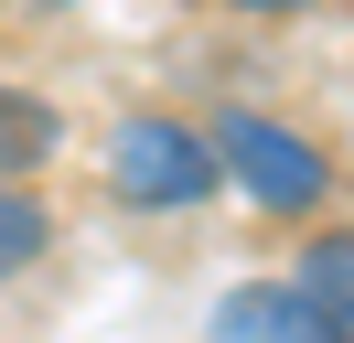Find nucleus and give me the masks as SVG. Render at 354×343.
<instances>
[{"mask_svg": "<svg viewBox=\"0 0 354 343\" xmlns=\"http://www.w3.org/2000/svg\"><path fill=\"white\" fill-rule=\"evenodd\" d=\"M204 150H215V183H236L258 214H322L333 204V150L279 129V118H258V107H225L204 129Z\"/></svg>", "mask_w": 354, "mask_h": 343, "instance_id": "1", "label": "nucleus"}, {"mask_svg": "<svg viewBox=\"0 0 354 343\" xmlns=\"http://www.w3.org/2000/svg\"><path fill=\"white\" fill-rule=\"evenodd\" d=\"M108 193L129 214H183L215 193V150H204V129L183 118H118L108 129Z\"/></svg>", "mask_w": 354, "mask_h": 343, "instance_id": "2", "label": "nucleus"}, {"mask_svg": "<svg viewBox=\"0 0 354 343\" xmlns=\"http://www.w3.org/2000/svg\"><path fill=\"white\" fill-rule=\"evenodd\" d=\"M44 150H54V107L22 97V86H0V183L44 172Z\"/></svg>", "mask_w": 354, "mask_h": 343, "instance_id": "5", "label": "nucleus"}, {"mask_svg": "<svg viewBox=\"0 0 354 343\" xmlns=\"http://www.w3.org/2000/svg\"><path fill=\"white\" fill-rule=\"evenodd\" d=\"M236 11H311V0H236Z\"/></svg>", "mask_w": 354, "mask_h": 343, "instance_id": "7", "label": "nucleus"}, {"mask_svg": "<svg viewBox=\"0 0 354 343\" xmlns=\"http://www.w3.org/2000/svg\"><path fill=\"white\" fill-rule=\"evenodd\" d=\"M290 290L311 300V322H322V343H354V225H322L301 247V279Z\"/></svg>", "mask_w": 354, "mask_h": 343, "instance_id": "4", "label": "nucleus"}, {"mask_svg": "<svg viewBox=\"0 0 354 343\" xmlns=\"http://www.w3.org/2000/svg\"><path fill=\"white\" fill-rule=\"evenodd\" d=\"M204 343H322V322H311V300L290 290V279H247V290L215 300Z\"/></svg>", "mask_w": 354, "mask_h": 343, "instance_id": "3", "label": "nucleus"}, {"mask_svg": "<svg viewBox=\"0 0 354 343\" xmlns=\"http://www.w3.org/2000/svg\"><path fill=\"white\" fill-rule=\"evenodd\" d=\"M44 247H54V214H44V193H32V183H0V279H22Z\"/></svg>", "mask_w": 354, "mask_h": 343, "instance_id": "6", "label": "nucleus"}]
</instances>
